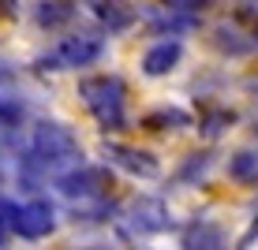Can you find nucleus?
Wrapping results in <instances>:
<instances>
[{"mask_svg": "<svg viewBox=\"0 0 258 250\" xmlns=\"http://www.w3.org/2000/svg\"><path fill=\"white\" fill-rule=\"evenodd\" d=\"M150 26H154L157 34H168V38H172V34H180V30H191L195 26V12H176V8H161V12H154L150 15Z\"/></svg>", "mask_w": 258, "mask_h": 250, "instance_id": "obj_12", "label": "nucleus"}, {"mask_svg": "<svg viewBox=\"0 0 258 250\" xmlns=\"http://www.w3.org/2000/svg\"><path fill=\"white\" fill-rule=\"evenodd\" d=\"M254 235H258V217H254V224H251V228H247V235H243V243H251V239H254Z\"/></svg>", "mask_w": 258, "mask_h": 250, "instance_id": "obj_19", "label": "nucleus"}, {"mask_svg": "<svg viewBox=\"0 0 258 250\" xmlns=\"http://www.w3.org/2000/svg\"><path fill=\"white\" fill-rule=\"evenodd\" d=\"M254 135H258V120H254Z\"/></svg>", "mask_w": 258, "mask_h": 250, "instance_id": "obj_21", "label": "nucleus"}, {"mask_svg": "<svg viewBox=\"0 0 258 250\" xmlns=\"http://www.w3.org/2000/svg\"><path fill=\"white\" fill-rule=\"evenodd\" d=\"M79 97L86 112L97 120L101 131H123L127 127V86L120 75H86L79 78Z\"/></svg>", "mask_w": 258, "mask_h": 250, "instance_id": "obj_2", "label": "nucleus"}, {"mask_svg": "<svg viewBox=\"0 0 258 250\" xmlns=\"http://www.w3.org/2000/svg\"><path fill=\"white\" fill-rule=\"evenodd\" d=\"M183 246H225V231H221L217 224H210V220H199V224H191L187 231H183Z\"/></svg>", "mask_w": 258, "mask_h": 250, "instance_id": "obj_13", "label": "nucleus"}, {"mask_svg": "<svg viewBox=\"0 0 258 250\" xmlns=\"http://www.w3.org/2000/svg\"><path fill=\"white\" fill-rule=\"evenodd\" d=\"M157 123H183V112H154V116H146V127L157 131Z\"/></svg>", "mask_w": 258, "mask_h": 250, "instance_id": "obj_16", "label": "nucleus"}, {"mask_svg": "<svg viewBox=\"0 0 258 250\" xmlns=\"http://www.w3.org/2000/svg\"><path fill=\"white\" fill-rule=\"evenodd\" d=\"M4 235H8V224H4V217H0V243H4Z\"/></svg>", "mask_w": 258, "mask_h": 250, "instance_id": "obj_20", "label": "nucleus"}, {"mask_svg": "<svg viewBox=\"0 0 258 250\" xmlns=\"http://www.w3.org/2000/svg\"><path fill=\"white\" fill-rule=\"evenodd\" d=\"M83 160V146H79L75 131L64 127L56 120H38L30 131L23 153V168L26 172H64V168Z\"/></svg>", "mask_w": 258, "mask_h": 250, "instance_id": "obj_1", "label": "nucleus"}, {"mask_svg": "<svg viewBox=\"0 0 258 250\" xmlns=\"http://www.w3.org/2000/svg\"><path fill=\"white\" fill-rule=\"evenodd\" d=\"M101 157L109 160L112 168H120V172H127V176H139V180H154V176L161 172V164H157L154 153H146V149H139V146H123V142L105 138Z\"/></svg>", "mask_w": 258, "mask_h": 250, "instance_id": "obj_7", "label": "nucleus"}, {"mask_svg": "<svg viewBox=\"0 0 258 250\" xmlns=\"http://www.w3.org/2000/svg\"><path fill=\"white\" fill-rule=\"evenodd\" d=\"M228 176H232L236 183L254 187L258 183V149H239V153L228 160Z\"/></svg>", "mask_w": 258, "mask_h": 250, "instance_id": "obj_14", "label": "nucleus"}, {"mask_svg": "<svg viewBox=\"0 0 258 250\" xmlns=\"http://www.w3.org/2000/svg\"><path fill=\"white\" fill-rule=\"evenodd\" d=\"M56 191L64 194L68 202H97V198H105V187H109V172L105 168H94V164H71L64 168V172H56Z\"/></svg>", "mask_w": 258, "mask_h": 250, "instance_id": "obj_5", "label": "nucleus"}, {"mask_svg": "<svg viewBox=\"0 0 258 250\" xmlns=\"http://www.w3.org/2000/svg\"><path fill=\"white\" fill-rule=\"evenodd\" d=\"M180 56H183V45L176 38L157 41V45H150L146 56H142V71H146L150 78H161V75H168V71H176Z\"/></svg>", "mask_w": 258, "mask_h": 250, "instance_id": "obj_10", "label": "nucleus"}, {"mask_svg": "<svg viewBox=\"0 0 258 250\" xmlns=\"http://www.w3.org/2000/svg\"><path fill=\"white\" fill-rule=\"evenodd\" d=\"M105 52V38L97 30H71L68 38H60V45L49 52V56L38 60V67L49 71H71V67H90L101 60Z\"/></svg>", "mask_w": 258, "mask_h": 250, "instance_id": "obj_4", "label": "nucleus"}, {"mask_svg": "<svg viewBox=\"0 0 258 250\" xmlns=\"http://www.w3.org/2000/svg\"><path fill=\"white\" fill-rule=\"evenodd\" d=\"M71 19H75V4L71 0H41V4H34V23L41 30H60Z\"/></svg>", "mask_w": 258, "mask_h": 250, "instance_id": "obj_11", "label": "nucleus"}, {"mask_svg": "<svg viewBox=\"0 0 258 250\" xmlns=\"http://www.w3.org/2000/svg\"><path fill=\"white\" fill-rule=\"evenodd\" d=\"M0 217H4L8 231H15L19 239H30V243L49 239L52 228H56V209H52L45 198H30V202H23V205L0 202Z\"/></svg>", "mask_w": 258, "mask_h": 250, "instance_id": "obj_3", "label": "nucleus"}, {"mask_svg": "<svg viewBox=\"0 0 258 250\" xmlns=\"http://www.w3.org/2000/svg\"><path fill=\"white\" fill-rule=\"evenodd\" d=\"M172 224V217H168L165 202L161 198H135L123 209L120 217V228L127 239H150V235H161V231Z\"/></svg>", "mask_w": 258, "mask_h": 250, "instance_id": "obj_6", "label": "nucleus"}, {"mask_svg": "<svg viewBox=\"0 0 258 250\" xmlns=\"http://www.w3.org/2000/svg\"><path fill=\"white\" fill-rule=\"evenodd\" d=\"M213 49H221L225 56H251L258 49V34L243 30L239 23H217L213 26Z\"/></svg>", "mask_w": 258, "mask_h": 250, "instance_id": "obj_8", "label": "nucleus"}, {"mask_svg": "<svg viewBox=\"0 0 258 250\" xmlns=\"http://www.w3.org/2000/svg\"><path fill=\"white\" fill-rule=\"evenodd\" d=\"M94 19L105 26L109 34H123V30H131L139 19V8L131 4V0H94Z\"/></svg>", "mask_w": 258, "mask_h": 250, "instance_id": "obj_9", "label": "nucleus"}, {"mask_svg": "<svg viewBox=\"0 0 258 250\" xmlns=\"http://www.w3.org/2000/svg\"><path fill=\"white\" fill-rule=\"evenodd\" d=\"M19 15V4L15 0H0V19H15Z\"/></svg>", "mask_w": 258, "mask_h": 250, "instance_id": "obj_18", "label": "nucleus"}, {"mask_svg": "<svg viewBox=\"0 0 258 250\" xmlns=\"http://www.w3.org/2000/svg\"><path fill=\"white\" fill-rule=\"evenodd\" d=\"M206 168H210V153H191L187 168L180 172V180H202V176H206Z\"/></svg>", "mask_w": 258, "mask_h": 250, "instance_id": "obj_15", "label": "nucleus"}, {"mask_svg": "<svg viewBox=\"0 0 258 250\" xmlns=\"http://www.w3.org/2000/svg\"><path fill=\"white\" fill-rule=\"evenodd\" d=\"M161 4L176 8V12H199V8H206L210 0H161Z\"/></svg>", "mask_w": 258, "mask_h": 250, "instance_id": "obj_17", "label": "nucleus"}]
</instances>
